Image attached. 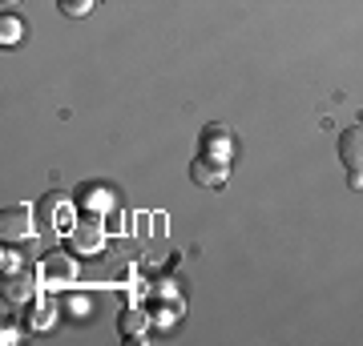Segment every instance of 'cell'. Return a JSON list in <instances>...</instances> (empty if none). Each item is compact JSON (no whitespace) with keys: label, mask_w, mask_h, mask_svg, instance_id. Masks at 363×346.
Masks as SVG:
<instances>
[{"label":"cell","mask_w":363,"mask_h":346,"mask_svg":"<svg viewBox=\"0 0 363 346\" xmlns=\"http://www.w3.org/2000/svg\"><path fill=\"white\" fill-rule=\"evenodd\" d=\"M0 238L9 246L28 242V238H33V205H9V209L0 214Z\"/></svg>","instance_id":"cell-1"},{"label":"cell","mask_w":363,"mask_h":346,"mask_svg":"<svg viewBox=\"0 0 363 346\" xmlns=\"http://www.w3.org/2000/svg\"><path fill=\"white\" fill-rule=\"evenodd\" d=\"M40 278H45V286L49 290H61V286H73V278H77V262H73V254H49L45 262H40Z\"/></svg>","instance_id":"cell-2"},{"label":"cell","mask_w":363,"mask_h":346,"mask_svg":"<svg viewBox=\"0 0 363 346\" xmlns=\"http://www.w3.org/2000/svg\"><path fill=\"white\" fill-rule=\"evenodd\" d=\"M69 246H73V254H97V250H105V226L97 218L77 221L69 230Z\"/></svg>","instance_id":"cell-3"},{"label":"cell","mask_w":363,"mask_h":346,"mask_svg":"<svg viewBox=\"0 0 363 346\" xmlns=\"http://www.w3.org/2000/svg\"><path fill=\"white\" fill-rule=\"evenodd\" d=\"M226 166H230V161H218V157L198 154V161L190 166V178H194L198 185H210V190H218L222 181H226Z\"/></svg>","instance_id":"cell-4"},{"label":"cell","mask_w":363,"mask_h":346,"mask_svg":"<svg viewBox=\"0 0 363 346\" xmlns=\"http://www.w3.org/2000/svg\"><path fill=\"white\" fill-rule=\"evenodd\" d=\"M339 161L355 173H363V129H343L339 133Z\"/></svg>","instance_id":"cell-5"},{"label":"cell","mask_w":363,"mask_h":346,"mask_svg":"<svg viewBox=\"0 0 363 346\" xmlns=\"http://www.w3.org/2000/svg\"><path fill=\"white\" fill-rule=\"evenodd\" d=\"M33 290H37V278L21 270V274H9L4 278V294L13 298V302H33Z\"/></svg>","instance_id":"cell-6"},{"label":"cell","mask_w":363,"mask_h":346,"mask_svg":"<svg viewBox=\"0 0 363 346\" xmlns=\"http://www.w3.org/2000/svg\"><path fill=\"white\" fill-rule=\"evenodd\" d=\"M202 154L218 157V161H226V157H230V137H226V125H210L206 142H202Z\"/></svg>","instance_id":"cell-7"},{"label":"cell","mask_w":363,"mask_h":346,"mask_svg":"<svg viewBox=\"0 0 363 346\" xmlns=\"http://www.w3.org/2000/svg\"><path fill=\"white\" fill-rule=\"evenodd\" d=\"M52 322H57V306L52 302H28V330H52Z\"/></svg>","instance_id":"cell-8"},{"label":"cell","mask_w":363,"mask_h":346,"mask_svg":"<svg viewBox=\"0 0 363 346\" xmlns=\"http://www.w3.org/2000/svg\"><path fill=\"white\" fill-rule=\"evenodd\" d=\"M25 40V21H16V16H0V45L4 49H13V45H21Z\"/></svg>","instance_id":"cell-9"},{"label":"cell","mask_w":363,"mask_h":346,"mask_svg":"<svg viewBox=\"0 0 363 346\" xmlns=\"http://www.w3.org/2000/svg\"><path fill=\"white\" fill-rule=\"evenodd\" d=\"M142 330H145V314L142 310H125V314H121V334L133 338V334H142Z\"/></svg>","instance_id":"cell-10"},{"label":"cell","mask_w":363,"mask_h":346,"mask_svg":"<svg viewBox=\"0 0 363 346\" xmlns=\"http://www.w3.org/2000/svg\"><path fill=\"white\" fill-rule=\"evenodd\" d=\"M93 4L97 0H57V8L65 16H85V13H93Z\"/></svg>","instance_id":"cell-11"},{"label":"cell","mask_w":363,"mask_h":346,"mask_svg":"<svg viewBox=\"0 0 363 346\" xmlns=\"http://www.w3.org/2000/svg\"><path fill=\"white\" fill-rule=\"evenodd\" d=\"M0 258H4V262H0V266H4V278H9V274H21V270H25L21 254H16V250H13L9 242H4V254H0Z\"/></svg>","instance_id":"cell-12"},{"label":"cell","mask_w":363,"mask_h":346,"mask_svg":"<svg viewBox=\"0 0 363 346\" xmlns=\"http://www.w3.org/2000/svg\"><path fill=\"white\" fill-rule=\"evenodd\" d=\"M93 197H85V205H89V209H101V202L105 205H113V197H109V190H101V185H93Z\"/></svg>","instance_id":"cell-13"},{"label":"cell","mask_w":363,"mask_h":346,"mask_svg":"<svg viewBox=\"0 0 363 346\" xmlns=\"http://www.w3.org/2000/svg\"><path fill=\"white\" fill-rule=\"evenodd\" d=\"M0 342H4V346L21 342V330H13V326H4V330H0Z\"/></svg>","instance_id":"cell-14"},{"label":"cell","mask_w":363,"mask_h":346,"mask_svg":"<svg viewBox=\"0 0 363 346\" xmlns=\"http://www.w3.org/2000/svg\"><path fill=\"white\" fill-rule=\"evenodd\" d=\"M347 185H351V190H363V173H355V169H347Z\"/></svg>","instance_id":"cell-15"},{"label":"cell","mask_w":363,"mask_h":346,"mask_svg":"<svg viewBox=\"0 0 363 346\" xmlns=\"http://www.w3.org/2000/svg\"><path fill=\"white\" fill-rule=\"evenodd\" d=\"M0 4H4V13H9V8H13V4H21V0H0Z\"/></svg>","instance_id":"cell-16"}]
</instances>
